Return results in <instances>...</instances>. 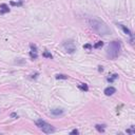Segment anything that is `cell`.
Segmentation results:
<instances>
[{
	"label": "cell",
	"mask_w": 135,
	"mask_h": 135,
	"mask_svg": "<svg viewBox=\"0 0 135 135\" xmlns=\"http://www.w3.org/2000/svg\"><path fill=\"white\" fill-rule=\"evenodd\" d=\"M30 56H31V58L34 60V59H37V57H38V55H37V52H33V51H31L30 52Z\"/></svg>",
	"instance_id": "8fae6325"
},
{
	"label": "cell",
	"mask_w": 135,
	"mask_h": 135,
	"mask_svg": "<svg viewBox=\"0 0 135 135\" xmlns=\"http://www.w3.org/2000/svg\"><path fill=\"white\" fill-rule=\"evenodd\" d=\"M119 26H120V28H121V30H122L123 32H125V34H127V35H129V36H132L131 31H130L128 28H126V26L123 25V24H119Z\"/></svg>",
	"instance_id": "ba28073f"
},
{
	"label": "cell",
	"mask_w": 135,
	"mask_h": 135,
	"mask_svg": "<svg viewBox=\"0 0 135 135\" xmlns=\"http://www.w3.org/2000/svg\"><path fill=\"white\" fill-rule=\"evenodd\" d=\"M11 117H13V118H18V115L16 113H12L11 114Z\"/></svg>",
	"instance_id": "ffe728a7"
},
{
	"label": "cell",
	"mask_w": 135,
	"mask_h": 135,
	"mask_svg": "<svg viewBox=\"0 0 135 135\" xmlns=\"http://www.w3.org/2000/svg\"><path fill=\"white\" fill-rule=\"evenodd\" d=\"M103 127H105V126H100V125H96L95 126L96 130H98L99 132H103V131H105V128H103Z\"/></svg>",
	"instance_id": "5bb4252c"
},
{
	"label": "cell",
	"mask_w": 135,
	"mask_h": 135,
	"mask_svg": "<svg viewBox=\"0 0 135 135\" xmlns=\"http://www.w3.org/2000/svg\"><path fill=\"white\" fill-rule=\"evenodd\" d=\"M89 22H90V25L92 26V29L95 32H97L99 35L105 36V35L111 34V30H110V28L105 22L100 21V20H96V19H90Z\"/></svg>",
	"instance_id": "6da1fadb"
},
{
	"label": "cell",
	"mask_w": 135,
	"mask_h": 135,
	"mask_svg": "<svg viewBox=\"0 0 135 135\" xmlns=\"http://www.w3.org/2000/svg\"><path fill=\"white\" fill-rule=\"evenodd\" d=\"M51 114L54 116L62 115V114H63V110L62 109H53V110H51Z\"/></svg>",
	"instance_id": "52a82bcc"
},
{
	"label": "cell",
	"mask_w": 135,
	"mask_h": 135,
	"mask_svg": "<svg viewBox=\"0 0 135 135\" xmlns=\"http://www.w3.org/2000/svg\"><path fill=\"white\" fill-rule=\"evenodd\" d=\"M8 12H10L8 6L6 5L5 3H2L1 5H0V14H5V13H8Z\"/></svg>",
	"instance_id": "8992f818"
},
{
	"label": "cell",
	"mask_w": 135,
	"mask_h": 135,
	"mask_svg": "<svg viewBox=\"0 0 135 135\" xmlns=\"http://www.w3.org/2000/svg\"><path fill=\"white\" fill-rule=\"evenodd\" d=\"M69 78V76L64 75V74H58V75H56V79H68Z\"/></svg>",
	"instance_id": "9c48e42d"
},
{
	"label": "cell",
	"mask_w": 135,
	"mask_h": 135,
	"mask_svg": "<svg viewBox=\"0 0 135 135\" xmlns=\"http://www.w3.org/2000/svg\"><path fill=\"white\" fill-rule=\"evenodd\" d=\"M78 88H79V89H81V90H84V91H88V90H89V88H88V85L85 84H79V85H78Z\"/></svg>",
	"instance_id": "4fadbf2b"
},
{
	"label": "cell",
	"mask_w": 135,
	"mask_h": 135,
	"mask_svg": "<svg viewBox=\"0 0 135 135\" xmlns=\"http://www.w3.org/2000/svg\"><path fill=\"white\" fill-rule=\"evenodd\" d=\"M127 133H129V134H135V127H131V129H128L127 130Z\"/></svg>",
	"instance_id": "2e32d148"
},
{
	"label": "cell",
	"mask_w": 135,
	"mask_h": 135,
	"mask_svg": "<svg viewBox=\"0 0 135 135\" xmlns=\"http://www.w3.org/2000/svg\"><path fill=\"white\" fill-rule=\"evenodd\" d=\"M117 77H118V75H117V74H113V75H112L111 77H109V78H108L107 80H108V81H109V82H113L114 80H115Z\"/></svg>",
	"instance_id": "30bf717a"
},
{
	"label": "cell",
	"mask_w": 135,
	"mask_h": 135,
	"mask_svg": "<svg viewBox=\"0 0 135 135\" xmlns=\"http://www.w3.org/2000/svg\"><path fill=\"white\" fill-rule=\"evenodd\" d=\"M120 42L119 41H112L109 43L108 46V51L107 54L111 59H115L116 57L119 55V52H120Z\"/></svg>",
	"instance_id": "7a4b0ae2"
},
{
	"label": "cell",
	"mask_w": 135,
	"mask_h": 135,
	"mask_svg": "<svg viewBox=\"0 0 135 135\" xmlns=\"http://www.w3.org/2000/svg\"><path fill=\"white\" fill-rule=\"evenodd\" d=\"M115 92H116V89H115V88H113V87H108V88H105V92H103V93H105L107 96H111V95H113Z\"/></svg>",
	"instance_id": "5b68a950"
},
{
	"label": "cell",
	"mask_w": 135,
	"mask_h": 135,
	"mask_svg": "<svg viewBox=\"0 0 135 135\" xmlns=\"http://www.w3.org/2000/svg\"><path fill=\"white\" fill-rule=\"evenodd\" d=\"M42 55H43V57H46V58H50V59H52V57H53V56H52V54H51V53H49L48 51L43 52V54H42Z\"/></svg>",
	"instance_id": "7c38bea8"
},
{
	"label": "cell",
	"mask_w": 135,
	"mask_h": 135,
	"mask_svg": "<svg viewBox=\"0 0 135 135\" xmlns=\"http://www.w3.org/2000/svg\"><path fill=\"white\" fill-rule=\"evenodd\" d=\"M30 46H31V51H33V52H37V46H36L35 44H33V43H32Z\"/></svg>",
	"instance_id": "e0dca14e"
},
{
	"label": "cell",
	"mask_w": 135,
	"mask_h": 135,
	"mask_svg": "<svg viewBox=\"0 0 135 135\" xmlns=\"http://www.w3.org/2000/svg\"><path fill=\"white\" fill-rule=\"evenodd\" d=\"M84 49H89V50H90V49H92V46H91V44H84Z\"/></svg>",
	"instance_id": "ac0fdd59"
},
{
	"label": "cell",
	"mask_w": 135,
	"mask_h": 135,
	"mask_svg": "<svg viewBox=\"0 0 135 135\" xmlns=\"http://www.w3.org/2000/svg\"><path fill=\"white\" fill-rule=\"evenodd\" d=\"M78 133H79V131H78V130H73V131H71V133H70V134H78Z\"/></svg>",
	"instance_id": "d6986e66"
},
{
	"label": "cell",
	"mask_w": 135,
	"mask_h": 135,
	"mask_svg": "<svg viewBox=\"0 0 135 135\" xmlns=\"http://www.w3.org/2000/svg\"><path fill=\"white\" fill-rule=\"evenodd\" d=\"M103 71V69H102V67H99V72H102Z\"/></svg>",
	"instance_id": "44dd1931"
},
{
	"label": "cell",
	"mask_w": 135,
	"mask_h": 135,
	"mask_svg": "<svg viewBox=\"0 0 135 135\" xmlns=\"http://www.w3.org/2000/svg\"><path fill=\"white\" fill-rule=\"evenodd\" d=\"M36 126H37L38 128H40V129L46 134H51V133H54V132H55V128H54L53 126H51L50 123H48L44 120H42V119L36 120Z\"/></svg>",
	"instance_id": "3957f363"
},
{
	"label": "cell",
	"mask_w": 135,
	"mask_h": 135,
	"mask_svg": "<svg viewBox=\"0 0 135 135\" xmlns=\"http://www.w3.org/2000/svg\"><path fill=\"white\" fill-rule=\"evenodd\" d=\"M64 48H66V50H67L68 53H70V54H73L74 52L76 51L75 44H74V42H72V41L66 42V43H64Z\"/></svg>",
	"instance_id": "277c9868"
},
{
	"label": "cell",
	"mask_w": 135,
	"mask_h": 135,
	"mask_svg": "<svg viewBox=\"0 0 135 135\" xmlns=\"http://www.w3.org/2000/svg\"><path fill=\"white\" fill-rule=\"evenodd\" d=\"M103 46V42H102V41H98L97 43L94 44L93 48H94V49H98V48H100V46Z\"/></svg>",
	"instance_id": "9a60e30c"
}]
</instances>
